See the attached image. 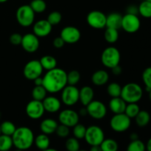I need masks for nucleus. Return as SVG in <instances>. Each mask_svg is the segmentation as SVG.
Masks as SVG:
<instances>
[{
    "mask_svg": "<svg viewBox=\"0 0 151 151\" xmlns=\"http://www.w3.org/2000/svg\"><path fill=\"white\" fill-rule=\"evenodd\" d=\"M42 78L43 86L50 94L60 92L67 85V73L60 68L47 71Z\"/></svg>",
    "mask_w": 151,
    "mask_h": 151,
    "instance_id": "1",
    "label": "nucleus"
},
{
    "mask_svg": "<svg viewBox=\"0 0 151 151\" xmlns=\"http://www.w3.org/2000/svg\"><path fill=\"white\" fill-rule=\"evenodd\" d=\"M11 137L13 146L16 149L23 151L30 148L34 144L35 139L32 131L26 126L16 128V130Z\"/></svg>",
    "mask_w": 151,
    "mask_h": 151,
    "instance_id": "2",
    "label": "nucleus"
},
{
    "mask_svg": "<svg viewBox=\"0 0 151 151\" xmlns=\"http://www.w3.org/2000/svg\"><path fill=\"white\" fill-rule=\"evenodd\" d=\"M143 96L141 86L136 83H128L122 87L120 97L127 103H137Z\"/></svg>",
    "mask_w": 151,
    "mask_h": 151,
    "instance_id": "3",
    "label": "nucleus"
},
{
    "mask_svg": "<svg viewBox=\"0 0 151 151\" xmlns=\"http://www.w3.org/2000/svg\"><path fill=\"white\" fill-rule=\"evenodd\" d=\"M35 13L29 4H24L17 9L16 13L18 23L24 27H28L33 24Z\"/></svg>",
    "mask_w": 151,
    "mask_h": 151,
    "instance_id": "4",
    "label": "nucleus"
},
{
    "mask_svg": "<svg viewBox=\"0 0 151 151\" xmlns=\"http://www.w3.org/2000/svg\"><path fill=\"white\" fill-rule=\"evenodd\" d=\"M121 55L119 50L114 47H109L105 49L101 55V62L104 66L109 69L119 64Z\"/></svg>",
    "mask_w": 151,
    "mask_h": 151,
    "instance_id": "5",
    "label": "nucleus"
},
{
    "mask_svg": "<svg viewBox=\"0 0 151 151\" xmlns=\"http://www.w3.org/2000/svg\"><path fill=\"white\" fill-rule=\"evenodd\" d=\"M84 139L90 146L100 145L102 142L105 139L104 131L100 126L91 125L86 128Z\"/></svg>",
    "mask_w": 151,
    "mask_h": 151,
    "instance_id": "6",
    "label": "nucleus"
},
{
    "mask_svg": "<svg viewBox=\"0 0 151 151\" xmlns=\"http://www.w3.org/2000/svg\"><path fill=\"white\" fill-rule=\"evenodd\" d=\"M131 125V119L125 113L116 114L111 117L110 126L114 131L122 133L128 131Z\"/></svg>",
    "mask_w": 151,
    "mask_h": 151,
    "instance_id": "7",
    "label": "nucleus"
},
{
    "mask_svg": "<svg viewBox=\"0 0 151 151\" xmlns=\"http://www.w3.org/2000/svg\"><path fill=\"white\" fill-rule=\"evenodd\" d=\"M60 92L61 102L66 106H73L79 101V89L76 86L66 85Z\"/></svg>",
    "mask_w": 151,
    "mask_h": 151,
    "instance_id": "8",
    "label": "nucleus"
},
{
    "mask_svg": "<svg viewBox=\"0 0 151 151\" xmlns=\"http://www.w3.org/2000/svg\"><path fill=\"white\" fill-rule=\"evenodd\" d=\"M86 107L88 116L94 119L100 120L103 119L107 114V107L103 102L99 100H92Z\"/></svg>",
    "mask_w": 151,
    "mask_h": 151,
    "instance_id": "9",
    "label": "nucleus"
},
{
    "mask_svg": "<svg viewBox=\"0 0 151 151\" xmlns=\"http://www.w3.org/2000/svg\"><path fill=\"white\" fill-rule=\"evenodd\" d=\"M43 71H44V69L40 63V60H32L28 61L25 64L23 74L27 80L33 81L36 78L41 76Z\"/></svg>",
    "mask_w": 151,
    "mask_h": 151,
    "instance_id": "10",
    "label": "nucleus"
},
{
    "mask_svg": "<svg viewBox=\"0 0 151 151\" xmlns=\"http://www.w3.org/2000/svg\"><path fill=\"white\" fill-rule=\"evenodd\" d=\"M86 22L94 29H103L106 27V15L100 10H92L87 15Z\"/></svg>",
    "mask_w": 151,
    "mask_h": 151,
    "instance_id": "11",
    "label": "nucleus"
},
{
    "mask_svg": "<svg viewBox=\"0 0 151 151\" xmlns=\"http://www.w3.org/2000/svg\"><path fill=\"white\" fill-rule=\"evenodd\" d=\"M141 27V21L138 15L126 13L122 16L121 28L128 33H134L139 29Z\"/></svg>",
    "mask_w": 151,
    "mask_h": 151,
    "instance_id": "12",
    "label": "nucleus"
},
{
    "mask_svg": "<svg viewBox=\"0 0 151 151\" xmlns=\"http://www.w3.org/2000/svg\"><path fill=\"white\" fill-rule=\"evenodd\" d=\"M79 119L78 113L72 109H64L58 115L59 122L69 128H73L75 125L79 123Z\"/></svg>",
    "mask_w": 151,
    "mask_h": 151,
    "instance_id": "13",
    "label": "nucleus"
},
{
    "mask_svg": "<svg viewBox=\"0 0 151 151\" xmlns=\"http://www.w3.org/2000/svg\"><path fill=\"white\" fill-rule=\"evenodd\" d=\"M22 48L28 53H34L38 50L40 46L39 38L32 32L26 33L22 36Z\"/></svg>",
    "mask_w": 151,
    "mask_h": 151,
    "instance_id": "14",
    "label": "nucleus"
},
{
    "mask_svg": "<svg viewBox=\"0 0 151 151\" xmlns=\"http://www.w3.org/2000/svg\"><path fill=\"white\" fill-rule=\"evenodd\" d=\"M25 111L29 118L32 119H38L42 117L45 110L42 101L32 100L27 104Z\"/></svg>",
    "mask_w": 151,
    "mask_h": 151,
    "instance_id": "15",
    "label": "nucleus"
},
{
    "mask_svg": "<svg viewBox=\"0 0 151 151\" xmlns=\"http://www.w3.org/2000/svg\"><path fill=\"white\" fill-rule=\"evenodd\" d=\"M60 36L65 44H75L81 39V32L78 27L74 26H66L60 31Z\"/></svg>",
    "mask_w": 151,
    "mask_h": 151,
    "instance_id": "16",
    "label": "nucleus"
},
{
    "mask_svg": "<svg viewBox=\"0 0 151 151\" xmlns=\"http://www.w3.org/2000/svg\"><path fill=\"white\" fill-rule=\"evenodd\" d=\"M52 26L47 19H41L33 23L32 32L38 38H44L48 36L52 32Z\"/></svg>",
    "mask_w": 151,
    "mask_h": 151,
    "instance_id": "17",
    "label": "nucleus"
},
{
    "mask_svg": "<svg viewBox=\"0 0 151 151\" xmlns=\"http://www.w3.org/2000/svg\"><path fill=\"white\" fill-rule=\"evenodd\" d=\"M43 106L46 112L50 114L57 113L61 108V101L55 96H47L42 100Z\"/></svg>",
    "mask_w": 151,
    "mask_h": 151,
    "instance_id": "18",
    "label": "nucleus"
},
{
    "mask_svg": "<svg viewBox=\"0 0 151 151\" xmlns=\"http://www.w3.org/2000/svg\"><path fill=\"white\" fill-rule=\"evenodd\" d=\"M94 89L89 86H85L79 90V101L83 106H86L94 100Z\"/></svg>",
    "mask_w": 151,
    "mask_h": 151,
    "instance_id": "19",
    "label": "nucleus"
},
{
    "mask_svg": "<svg viewBox=\"0 0 151 151\" xmlns=\"http://www.w3.org/2000/svg\"><path fill=\"white\" fill-rule=\"evenodd\" d=\"M126 106L127 103L121 97H113L109 103V109L114 114L124 113Z\"/></svg>",
    "mask_w": 151,
    "mask_h": 151,
    "instance_id": "20",
    "label": "nucleus"
},
{
    "mask_svg": "<svg viewBox=\"0 0 151 151\" xmlns=\"http://www.w3.org/2000/svg\"><path fill=\"white\" fill-rule=\"evenodd\" d=\"M58 125V124L55 119H52V118H47L41 122L40 129L43 134L50 135V134L55 133Z\"/></svg>",
    "mask_w": 151,
    "mask_h": 151,
    "instance_id": "21",
    "label": "nucleus"
},
{
    "mask_svg": "<svg viewBox=\"0 0 151 151\" xmlns=\"http://www.w3.org/2000/svg\"><path fill=\"white\" fill-rule=\"evenodd\" d=\"M109 81V75L106 70L99 69L91 75V82L94 85L102 86L107 83Z\"/></svg>",
    "mask_w": 151,
    "mask_h": 151,
    "instance_id": "22",
    "label": "nucleus"
},
{
    "mask_svg": "<svg viewBox=\"0 0 151 151\" xmlns=\"http://www.w3.org/2000/svg\"><path fill=\"white\" fill-rule=\"evenodd\" d=\"M122 16L119 13H111L106 16V27L114 28L119 30L122 26Z\"/></svg>",
    "mask_w": 151,
    "mask_h": 151,
    "instance_id": "23",
    "label": "nucleus"
},
{
    "mask_svg": "<svg viewBox=\"0 0 151 151\" xmlns=\"http://www.w3.org/2000/svg\"><path fill=\"white\" fill-rule=\"evenodd\" d=\"M34 144H35V147H36L38 150L43 151L50 147V138H49L48 135L44 134L42 133V134H38L37 137H35Z\"/></svg>",
    "mask_w": 151,
    "mask_h": 151,
    "instance_id": "24",
    "label": "nucleus"
},
{
    "mask_svg": "<svg viewBox=\"0 0 151 151\" xmlns=\"http://www.w3.org/2000/svg\"><path fill=\"white\" fill-rule=\"evenodd\" d=\"M136 121V123L139 127H143L147 126L149 124L150 121V114L148 111L145 110H140L138 114L134 118Z\"/></svg>",
    "mask_w": 151,
    "mask_h": 151,
    "instance_id": "25",
    "label": "nucleus"
},
{
    "mask_svg": "<svg viewBox=\"0 0 151 151\" xmlns=\"http://www.w3.org/2000/svg\"><path fill=\"white\" fill-rule=\"evenodd\" d=\"M40 63L43 69L46 71L51 70L57 67V60L52 55H44L40 59Z\"/></svg>",
    "mask_w": 151,
    "mask_h": 151,
    "instance_id": "26",
    "label": "nucleus"
},
{
    "mask_svg": "<svg viewBox=\"0 0 151 151\" xmlns=\"http://www.w3.org/2000/svg\"><path fill=\"white\" fill-rule=\"evenodd\" d=\"M104 38L109 44H114L119 39V31L114 28L107 27L105 30Z\"/></svg>",
    "mask_w": 151,
    "mask_h": 151,
    "instance_id": "27",
    "label": "nucleus"
},
{
    "mask_svg": "<svg viewBox=\"0 0 151 151\" xmlns=\"http://www.w3.org/2000/svg\"><path fill=\"white\" fill-rule=\"evenodd\" d=\"M100 146L103 151H118L119 149L117 142L113 139H105Z\"/></svg>",
    "mask_w": 151,
    "mask_h": 151,
    "instance_id": "28",
    "label": "nucleus"
},
{
    "mask_svg": "<svg viewBox=\"0 0 151 151\" xmlns=\"http://www.w3.org/2000/svg\"><path fill=\"white\" fill-rule=\"evenodd\" d=\"M47 91L43 86H35L32 90V100L42 101L47 96Z\"/></svg>",
    "mask_w": 151,
    "mask_h": 151,
    "instance_id": "29",
    "label": "nucleus"
},
{
    "mask_svg": "<svg viewBox=\"0 0 151 151\" xmlns=\"http://www.w3.org/2000/svg\"><path fill=\"white\" fill-rule=\"evenodd\" d=\"M139 14L146 19L151 18V2L144 0L138 6Z\"/></svg>",
    "mask_w": 151,
    "mask_h": 151,
    "instance_id": "30",
    "label": "nucleus"
},
{
    "mask_svg": "<svg viewBox=\"0 0 151 151\" xmlns=\"http://www.w3.org/2000/svg\"><path fill=\"white\" fill-rule=\"evenodd\" d=\"M0 128H1V134L10 136V137H12V135L14 134L15 131L16 130V125L10 121H4V122H3L0 125Z\"/></svg>",
    "mask_w": 151,
    "mask_h": 151,
    "instance_id": "31",
    "label": "nucleus"
},
{
    "mask_svg": "<svg viewBox=\"0 0 151 151\" xmlns=\"http://www.w3.org/2000/svg\"><path fill=\"white\" fill-rule=\"evenodd\" d=\"M13 146V143L11 137L4 134L0 135V151L10 150Z\"/></svg>",
    "mask_w": 151,
    "mask_h": 151,
    "instance_id": "32",
    "label": "nucleus"
},
{
    "mask_svg": "<svg viewBox=\"0 0 151 151\" xmlns=\"http://www.w3.org/2000/svg\"><path fill=\"white\" fill-rule=\"evenodd\" d=\"M121 91H122V86L117 83H111L107 87V93L111 98L120 97Z\"/></svg>",
    "mask_w": 151,
    "mask_h": 151,
    "instance_id": "33",
    "label": "nucleus"
},
{
    "mask_svg": "<svg viewBox=\"0 0 151 151\" xmlns=\"http://www.w3.org/2000/svg\"><path fill=\"white\" fill-rule=\"evenodd\" d=\"M29 6L35 13H42L47 9V3L44 0H32Z\"/></svg>",
    "mask_w": 151,
    "mask_h": 151,
    "instance_id": "34",
    "label": "nucleus"
},
{
    "mask_svg": "<svg viewBox=\"0 0 151 151\" xmlns=\"http://www.w3.org/2000/svg\"><path fill=\"white\" fill-rule=\"evenodd\" d=\"M140 111V107L137 103H127L126 108L124 113L130 117L131 119H134L136 117L139 112Z\"/></svg>",
    "mask_w": 151,
    "mask_h": 151,
    "instance_id": "35",
    "label": "nucleus"
},
{
    "mask_svg": "<svg viewBox=\"0 0 151 151\" xmlns=\"http://www.w3.org/2000/svg\"><path fill=\"white\" fill-rule=\"evenodd\" d=\"M86 132V127L83 124L78 123L72 128V134H73L74 137L79 139H84Z\"/></svg>",
    "mask_w": 151,
    "mask_h": 151,
    "instance_id": "36",
    "label": "nucleus"
},
{
    "mask_svg": "<svg viewBox=\"0 0 151 151\" xmlns=\"http://www.w3.org/2000/svg\"><path fill=\"white\" fill-rule=\"evenodd\" d=\"M65 147L67 151H78L81 150L79 140L75 137H69L66 139Z\"/></svg>",
    "mask_w": 151,
    "mask_h": 151,
    "instance_id": "37",
    "label": "nucleus"
},
{
    "mask_svg": "<svg viewBox=\"0 0 151 151\" xmlns=\"http://www.w3.org/2000/svg\"><path fill=\"white\" fill-rule=\"evenodd\" d=\"M127 151H146L145 144L139 139L131 141L127 147Z\"/></svg>",
    "mask_w": 151,
    "mask_h": 151,
    "instance_id": "38",
    "label": "nucleus"
},
{
    "mask_svg": "<svg viewBox=\"0 0 151 151\" xmlns=\"http://www.w3.org/2000/svg\"><path fill=\"white\" fill-rule=\"evenodd\" d=\"M81 80V74L77 70H72L67 73V85L76 86Z\"/></svg>",
    "mask_w": 151,
    "mask_h": 151,
    "instance_id": "39",
    "label": "nucleus"
},
{
    "mask_svg": "<svg viewBox=\"0 0 151 151\" xmlns=\"http://www.w3.org/2000/svg\"><path fill=\"white\" fill-rule=\"evenodd\" d=\"M47 21L50 22L52 26L57 25L60 23L62 20V15L60 12L58 11H52L48 15L47 17Z\"/></svg>",
    "mask_w": 151,
    "mask_h": 151,
    "instance_id": "40",
    "label": "nucleus"
},
{
    "mask_svg": "<svg viewBox=\"0 0 151 151\" xmlns=\"http://www.w3.org/2000/svg\"><path fill=\"white\" fill-rule=\"evenodd\" d=\"M142 78L143 83L145 86L146 89L149 91L151 89V66L146 68L143 71Z\"/></svg>",
    "mask_w": 151,
    "mask_h": 151,
    "instance_id": "41",
    "label": "nucleus"
},
{
    "mask_svg": "<svg viewBox=\"0 0 151 151\" xmlns=\"http://www.w3.org/2000/svg\"><path fill=\"white\" fill-rule=\"evenodd\" d=\"M69 128H70L60 124V125H58V128L55 131V134L60 138H66V137H69V134H70V129Z\"/></svg>",
    "mask_w": 151,
    "mask_h": 151,
    "instance_id": "42",
    "label": "nucleus"
},
{
    "mask_svg": "<svg viewBox=\"0 0 151 151\" xmlns=\"http://www.w3.org/2000/svg\"><path fill=\"white\" fill-rule=\"evenodd\" d=\"M22 36H23V35H22L20 33H19V32H15V33H13L10 36V38H9L10 44H12L14 46L21 45V43H22Z\"/></svg>",
    "mask_w": 151,
    "mask_h": 151,
    "instance_id": "43",
    "label": "nucleus"
},
{
    "mask_svg": "<svg viewBox=\"0 0 151 151\" xmlns=\"http://www.w3.org/2000/svg\"><path fill=\"white\" fill-rule=\"evenodd\" d=\"M53 46H54L55 48L56 49H60L62 47H63V46L65 45V42L62 38L60 36L56 37L53 40Z\"/></svg>",
    "mask_w": 151,
    "mask_h": 151,
    "instance_id": "44",
    "label": "nucleus"
},
{
    "mask_svg": "<svg viewBox=\"0 0 151 151\" xmlns=\"http://www.w3.org/2000/svg\"><path fill=\"white\" fill-rule=\"evenodd\" d=\"M126 13H129V14H134V15H138L139 14V10L138 7L136 5H130L127 7Z\"/></svg>",
    "mask_w": 151,
    "mask_h": 151,
    "instance_id": "45",
    "label": "nucleus"
},
{
    "mask_svg": "<svg viewBox=\"0 0 151 151\" xmlns=\"http://www.w3.org/2000/svg\"><path fill=\"white\" fill-rule=\"evenodd\" d=\"M111 69L112 74H113L114 75H115V76H119V75H120L122 72V67L119 66V64L117 65V66H114V67L111 68Z\"/></svg>",
    "mask_w": 151,
    "mask_h": 151,
    "instance_id": "46",
    "label": "nucleus"
},
{
    "mask_svg": "<svg viewBox=\"0 0 151 151\" xmlns=\"http://www.w3.org/2000/svg\"><path fill=\"white\" fill-rule=\"evenodd\" d=\"M34 85L35 86H43V78L42 77H38L35 79L33 80Z\"/></svg>",
    "mask_w": 151,
    "mask_h": 151,
    "instance_id": "47",
    "label": "nucleus"
},
{
    "mask_svg": "<svg viewBox=\"0 0 151 151\" xmlns=\"http://www.w3.org/2000/svg\"><path fill=\"white\" fill-rule=\"evenodd\" d=\"M78 114H79L80 116H86V115H88V112H87L86 107L82 108V109H80L79 112H78Z\"/></svg>",
    "mask_w": 151,
    "mask_h": 151,
    "instance_id": "48",
    "label": "nucleus"
},
{
    "mask_svg": "<svg viewBox=\"0 0 151 151\" xmlns=\"http://www.w3.org/2000/svg\"><path fill=\"white\" fill-rule=\"evenodd\" d=\"M89 151H103L102 150L101 147L100 145H94L91 146V148H90Z\"/></svg>",
    "mask_w": 151,
    "mask_h": 151,
    "instance_id": "49",
    "label": "nucleus"
},
{
    "mask_svg": "<svg viewBox=\"0 0 151 151\" xmlns=\"http://www.w3.org/2000/svg\"><path fill=\"white\" fill-rule=\"evenodd\" d=\"M130 139H131V141H134V140L139 139V136L137 133H132V134L130 135Z\"/></svg>",
    "mask_w": 151,
    "mask_h": 151,
    "instance_id": "50",
    "label": "nucleus"
},
{
    "mask_svg": "<svg viewBox=\"0 0 151 151\" xmlns=\"http://www.w3.org/2000/svg\"><path fill=\"white\" fill-rule=\"evenodd\" d=\"M146 146V150L147 151H151V137L148 139L147 144L145 145Z\"/></svg>",
    "mask_w": 151,
    "mask_h": 151,
    "instance_id": "51",
    "label": "nucleus"
},
{
    "mask_svg": "<svg viewBox=\"0 0 151 151\" xmlns=\"http://www.w3.org/2000/svg\"><path fill=\"white\" fill-rule=\"evenodd\" d=\"M43 151H58V150H56V149H55V148H50V147H49V148L46 149V150H44Z\"/></svg>",
    "mask_w": 151,
    "mask_h": 151,
    "instance_id": "52",
    "label": "nucleus"
},
{
    "mask_svg": "<svg viewBox=\"0 0 151 151\" xmlns=\"http://www.w3.org/2000/svg\"><path fill=\"white\" fill-rule=\"evenodd\" d=\"M148 92H149V99H150V100L151 101V89L148 91Z\"/></svg>",
    "mask_w": 151,
    "mask_h": 151,
    "instance_id": "53",
    "label": "nucleus"
},
{
    "mask_svg": "<svg viewBox=\"0 0 151 151\" xmlns=\"http://www.w3.org/2000/svg\"><path fill=\"white\" fill-rule=\"evenodd\" d=\"M7 1H8V0H0V3H4Z\"/></svg>",
    "mask_w": 151,
    "mask_h": 151,
    "instance_id": "54",
    "label": "nucleus"
},
{
    "mask_svg": "<svg viewBox=\"0 0 151 151\" xmlns=\"http://www.w3.org/2000/svg\"><path fill=\"white\" fill-rule=\"evenodd\" d=\"M16 151H23V150H19V149H16Z\"/></svg>",
    "mask_w": 151,
    "mask_h": 151,
    "instance_id": "55",
    "label": "nucleus"
},
{
    "mask_svg": "<svg viewBox=\"0 0 151 151\" xmlns=\"http://www.w3.org/2000/svg\"><path fill=\"white\" fill-rule=\"evenodd\" d=\"M78 151H87V150H79Z\"/></svg>",
    "mask_w": 151,
    "mask_h": 151,
    "instance_id": "56",
    "label": "nucleus"
},
{
    "mask_svg": "<svg viewBox=\"0 0 151 151\" xmlns=\"http://www.w3.org/2000/svg\"><path fill=\"white\" fill-rule=\"evenodd\" d=\"M145 1H150V2H151V0H145Z\"/></svg>",
    "mask_w": 151,
    "mask_h": 151,
    "instance_id": "57",
    "label": "nucleus"
},
{
    "mask_svg": "<svg viewBox=\"0 0 151 151\" xmlns=\"http://www.w3.org/2000/svg\"><path fill=\"white\" fill-rule=\"evenodd\" d=\"M1 128H0V135H1Z\"/></svg>",
    "mask_w": 151,
    "mask_h": 151,
    "instance_id": "58",
    "label": "nucleus"
},
{
    "mask_svg": "<svg viewBox=\"0 0 151 151\" xmlns=\"http://www.w3.org/2000/svg\"><path fill=\"white\" fill-rule=\"evenodd\" d=\"M6 151H10V150H6Z\"/></svg>",
    "mask_w": 151,
    "mask_h": 151,
    "instance_id": "59",
    "label": "nucleus"
},
{
    "mask_svg": "<svg viewBox=\"0 0 151 151\" xmlns=\"http://www.w3.org/2000/svg\"><path fill=\"white\" fill-rule=\"evenodd\" d=\"M0 116H1V114H0Z\"/></svg>",
    "mask_w": 151,
    "mask_h": 151,
    "instance_id": "60",
    "label": "nucleus"
}]
</instances>
